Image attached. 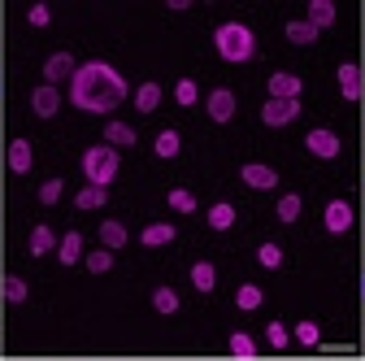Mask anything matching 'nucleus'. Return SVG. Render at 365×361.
Returning a JSON list of instances; mask_svg holds the SVG:
<instances>
[{
    "instance_id": "nucleus-1",
    "label": "nucleus",
    "mask_w": 365,
    "mask_h": 361,
    "mask_svg": "<svg viewBox=\"0 0 365 361\" xmlns=\"http://www.w3.org/2000/svg\"><path fill=\"white\" fill-rule=\"evenodd\" d=\"M70 101L83 113H113L126 101V78L105 61H87L70 78Z\"/></svg>"
},
{
    "instance_id": "nucleus-2",
    "label": "nucleus",
    "mask_w": 365,
    "mask_h": 361,
    "mask_svg": "<svg viewBox=\"0 0 365 361\" xmlns=\"http://www.w3.org/2000/svg\"><path fill=\"white\" fill-rule=\"evenodd\" d=\"M213 44H217L222 61H252V53H257V39L244 22H222L213 31Z\"/></svg>"
},
{
    "instance_id": "nucleus-3",
    "label": "nucleus",
    "mask_w": 365,
    "mask_h": 361,
    "mask_svg": "<svg viewBox=\"0 0 365 361\" xmlns=\"http://www.w3.org/2000/svg\"><path fill=\"white\" fill-rule=\"evenodd\" d=\"M83 174H87V183L109 188V183H113V174H118V148H113V144L87 148V153H83Z\"/></svg>"
},
{
    "instance_id": "nucleus-4",
    "label": "nucleus",
    "mask_w": 365,
    "mask_h": 361,
    "mask_svg": "<svg viewBox=\"0 0 365 361\" xmlns=\"http://www.w3.org/2000/svg\"><path fill=\"white\" fill-rule=\"evenodd\" d=\"M304 148L313 153V157H322V161H331V157H339V135L335 131H327V126H317V131H309L304 135Z\"/></svg>"
},
{
    "instance_id": "nucleus-5",
    "label": "nucleus",
    "mask_w": 365,
    "mask_h": 361,
    "mask_svg": "<svg viewBox=\"0 0 365 361\" xmlns=\"http://www.w3.org/2000/svg\"><path fill=\"white\" fill-rule=\"evenodd\" d=\"M296 113H300V101H265V109H261V122L265 126H287V122H296Z\"/></svg>"
},
{
    "instance_id": "nucleus-6",
    "label": "nucleus",
    "mask_w": 365,
    "mask_h": 361,
    "mask_svg": "<svg viewBox=\"0 0 365 361\" xmlns=\"http://www.w3.org/2000/svg\"><path fill=\"white\" fill-rule=\"evenodd\" d=\"M31 109L39 113V118H57V109H61V92L53 83H39L35 92H31Z\"/></svg>"
},
{
    "instance_id": "nucleus-7",
    "label": "nucleus",
    "mask_w": 365,
    "mask_h": 361,
    "mask_svg": "<svg viewBox=\"0 0 365 361\" xmlns=\"http://www.w3.org/2000/svg\"><path fill=\"white\" fill-rule=\"evenodd\" d=\"M205 109H209L213 122H231L235 118V92H231V87H217V92H209Z\"/></svg>"
},
{
    "instance_id": "nucleus-8",
    "label": "nucleus",
    "mask_w": 365,
    "mask_h": 361,
    "mask_svg": "<svg viewBox=\"0 0 365 361\" xmlns=\"http://www.w3.org/2000/svg\"><path fill=\"white\" fill-rule=\"evenodd\" d=\"M74 70H78V66H74V57H70V53H53L48 61H43V78H48L53 87H57V83H66V78H74Z\"/></svg>"
},
{
    "instance_id": "nucleus-9",
    "label": "nucleus",
    "mask_w": 365,
    "mask_h": 361,
    "mask_svg": "<svg viewBox=\"0 0 365 361\" xmlns=\"http://www.w3.org/2000/svg\"><path fill=\"white\" fill-rule=\"evenodd\" d=\"M269 96L274 101H300V78L279 70V74H269Z\"/></svg>"
},
{
    "instance_id": "nucleus-10",
    "label": "nucleus",
    "mask_w": 365,
    "mask_h": 361,
    "mask_svg": "<svg viewBox=\"0 0 365 361\" xmlns=\"http://www.w3.org/2000/svg\"><path fill=\"white\" fill-rule=\"evenodd\" d=\"M240 178H244L248 188H257V192H269L274 183H279V174H274L269 166H257V161H248V166L240 170Z\"/></svg>"
},
{
    "instance_id": "nucleus-11",
    "label": "nucleus",
    "mask_w": 365,
    "mask_h": 361,
    "mask_svg": "<svg viewBox=\"0 0 365 361\" xmlns=\"http://www.w3.org/2000/svg\"><path fill=\"white\" fill-rule=\"evenodd\" d=\"M348 227H352V205L348 200H331L327 205V231L331 235H344Z\"/></svg>"
},
{
    "instance_id": "nucleus-12",
    "label": "nucleus",
    "mask_w": 365,
    "mask_h": 361,
    "mask_svg": "<svg viewBox=\"0 0 365 361\" xmlns=\"http://www.w3.org/2000/svg\"><path fill=\"white\" fill-rule=\"evenodd\" d=\"M339 92H344V101H361V66H352V61L339 66Z\"/></svg>"
},
{
    "instance_id": "nucleus-13",
    "label": "nucleus",
    "mask_w": 365,
    "mask_h": 361,
    "mask_svg": "<svg viewBox=\"0 0 365 361\" xmlns=\"http://www.w3.org/2000/svg\"><path fill=\"white\" fill-rule=\"evenodd\" d=\"M31 161H35L31 140H14V144H9V170H14V174H26V170H31Z\"/></svg>"
},
{
    "instance_id": "nucleus-14",
    "label": "nucleus",
    "mask_w": 365,
    "mask_h": 361,
    "mask_svg": "<svg viewBox=\"0 0 365 361\" xmlns=\"http://www.w3.org/2000/svg\"><path fill=\"white\" fill-rule=\"evenodd\" d=\"M192 283H196V292H205V296L217 288V270H213V261H196V265H192Z\"/></svg>"
},
{
    "instance_id": "nucleus-15",
    "label": "nucleus",
    "mask_w": 365,
    "mask_h": 361,
    "mask_svg": "<svg viewBox=\"0 0 365 361\" xmlns=\"http://www.w3.org/2000/svg\"><path fill=\"white\" fill-rule=\"evenodd\" d=\"M57 257H61V265H74V261L83 257V235H78V231H66L61 244H57Z\"/></svg>"
},
{
    "instance_id": "nucleus-16",
    "label": "nucleus",
    "mask_w": 365,
    "mask_h": 361,
    "mask_svg": "<svg viewBox=\"0 0 365 361\" xmlns=\"http://www.w3.org/2000/svg\"><path fill=\"white\" fill-rule=\"evenodd\" d=\"M105 144H113V148H130V144H135V126H126V122H109V126H105Z\"/></svg>"
},
{
    "instance_id": "nucleus-17",
    "label": "nucleus",
    "mask_w": 365,
    "mask_h": 361,
    "mask_svg": "<svg viewBox=\"0 0 365 361\" xmlns=\"http://www.w3.org/2000/svg\"><path fill=\"white\" fill-rule=\"evenodd\" d=\"M209 227H213V231H231V227H235V205L217 200V205L209 209Z\"/></svg>"
},
{
    "instance_id": "nucleus-18",
    "label": "nucleus",
    "mask_w": 365,
    "mask_h": 361,
    "mask_svg": "<svg viewBox=\"0 0 365 361\" xmlns=\"http://www.w3.org/2000/svg\"><path fill=\"white\" fill-rule=\"evenodd\" d=\"M105 200H109V188H101V183H87V188L74 196V205H78V209H101Z\"/></svg>"
},
{
    "instance_id": "nucleus-19",
    "label": "nucleus",
    "mask_w": 365,
    "mask_h": 361,
    "mask_svg": "<svg viewBox=\"0 0 365 361\" xmlns=\"http://www.w3.org/2000/svg\"><path fill=\"white\" fill-rule=\"evenodd\" d=\"M53 248H57V235L39 222V227L31 231V257H43V253H53Z\"/></svg>"
},
{
    "instance_id": "nucleus-20",
    "label": "nucleus",
    "mask_w": 365,
    "mask_h": 361,
    "mask_svg": "<svg viewBox=\"0 0 365 361\" xmlns=\"http://www.w3.org/2000/svg\"><path fill=\"white\" fill-rule=\"evenodd\" d=\"M304 22H313L317 31H322V26H331V22H335V5H331V0H313Z\"/></svg>"
},
{
    "instance_id": "nucleus-21",
    "label": "nucleus",
    "mask_w": 365,
    "mask_h": 361,
    "mask_svg": "<svg viewBox=\"0 0 365 361\" xmlns=\"http://www.w3.org/2000/svg\"><path fill=\"white\" fill-rule=\"evenodd\" d=\"M101 244L105 248H126V227H122V222H101Z\"/></svg>"
},
{
    "instance_id": "nucleus-22",
    "label": "nucleus",
    "mask_w": 365,
    "mask_h": 361,
    "mask_svg": "<svg viewBox=\"0 0 365 361\" xmlns=\"http://www.w3.org/2000/svg\"><path fill=\"white\" fill-rule=\"evenodd\" d=\"M148 248H161V244H170L174 240V227L170 222H153V227H144V235H140Z\"/></svg>"
},
{
    "instance_id": "nucleus-23",
    "label": "nucleus",
    "mask_w": 365,
    "mask_h": 361,
    "mask_svg": "<svg viewBox=\"0 0 365 361\" xmlns=\"http://www.w3.org/2000/svg\"><path fill=\"white\" fill-rule=\"evenodd\" d=\"M157 105H161V87H157V83H144L140 92H135V109H140V113H153Z\"/></svg>"
},
{
    "instance_id": "nucleus-24",
    "label": "nucleus",
    "mask_w": 365,
    "mask_h": 361,
    "mask_svg": "<svg viewBox=\"0 0 365 361\" xmlns=\"http://www.w3.org/2000/svg\"><path fill=\"white\" fill-rule=\"evenodd\" d=\"M287 39L300 44V49H309V44L317 39V26L313 22H287Z\"/></svg>"
},
{
    "instance_id": "nucleus-25",
    "label": "nucleus",
    "mask_w": 365,
    "mask_h": 361,
    "mask_svg": "<svg viewBox=\"0 0 365 361\" xmlns=\"http://www.w3.org/2000/svg\"><path fill=\"white\" fill-rule=\"evenodd\" d=\"M153 309L157 313H178V292L174 288H157L153 292Z\"/></svg>"
},
{
    "instance_id": "nucleus-26",
    "label": "nucleus",
    "mask_w": 365,
    "mask_h": 361,
    "mask_svg": "<svg viewBox=\"0 0 365 361\" xmlns=\"http://www.w3.org/2000/svg\"><path fill=\"white\" fill-rule=\"evenodd\" d=\"M300 209H304V200H300L296 192H287V196L279 200V222H296V218H300Z\"/></svg>"
},
{
    "instance_id": "nucleus-27",
    "label": "nucleus",
    "mask_w": 365,
    "mask_h": 361,
    "mask_svg": "<svg viewBox=\"0 0 365 361\" xmlns=\"http://www.w3.org/2000/svg\"><path fill=\"white\" fill-rule=\"evenodd\" d=\"M231 352H235L240 361H252V357H257V344H252V335L235 331V335H231Z\"/></svg>"
},
{
    "instance_id": "nucleus-28",
    "label": "nucleus",
    "mask_w": 365,
    "mask_h": 361,
    "mask_svg": "<svg viewBox=\"0 0 365 361\" xmlns=\"http://www.w3.org/2000/svg\"><path fill=\"white\" fill-rule=\"evenodd\" d=\"M182 140H178V131H161L157 135V157H178Z\"/></svg>"
},
{
    "instance_id": "nucleus-29",
    "label": "nucleus",
    "mask_w": 365,
    "mask_h": 361,
    "mask_svg": "<svg viewBox=\"0 0 365 361\" xmlns=\"http://www.w3.org/2000/svg\"><path fill=\"white\" fill-rule=\"evenodd\" d=\"M0 288H5V300H9V305H22V300H26V279H18V275H9Z\"/></svg>"
},
{
    "instance_id": "nucleus-30",
    "label": "nucleus",
    "mask_w": 365,
    "mask_h": 361,
    "mask_svg": "<svg viewBox=\"0 0 365 361\" xmlns=\"http://www.w3.org/2000/svg\"><path fill=\"white\" fill-rule=\"evenodd\" d=\"M196 96H200L196 78H178V87H174V101H178V105H196Z\"/></svg>"
},
{
    "instance_id": "nucleus-31",
    "label": "nucleus",
    "mask_w": 365,
    "mask_h": 361,
    "mask_svg": "<svg viewBox=\"0 0 365 361\" xmlns=\"http://www.w3.org/2000/svg\"><path fill=\"white\" fill-rule=\"evenodd\" d=\"M170 209H174V213H192V209H196V196H192L187 188H174V192H170Z\"/></svg>"
},
{
    "instance_id": "nucleus-32",
    "label": "nucleus",
    "mask_w": 365,
    "mask_h": 361,
    "mask_svg": "<svg viewBox=\"0 0 365 361\" xmlns=\"http://www.w3.org/2000/svg\"><path fill=\"white\" fill-rule=\"evenodd\" d=\"M257 261H261L265 270H279V265H283V248H279V244H261V248H257Z\"/></svg>"
},
{
    "instance_id": "nucleus-33",
    "label": "nucleus",
    "mask_w": 365,
    "mask_h": 361,
    "mask_svg": "<svg viewBox=\"0 0 365 361\" xmlns=\"http://www.w3.org/2000/svg\"><path fill=\"white\" fill-rule=\"evenodd\" d=\"M87 270H91V275H105V270H113V248H105V253H87Z\"/></svg>"
},
{
    "instance_id": "nucleus-34",
    "label": "nucleus",
    "mask_w": 365,
    "mask_h": 361,
    "mask_svg": "<svg viewBox=\"0 0 365 361\" xmlns=\"http://www.w3.org/2000/svg\"><path fill=\"white\" fill-rule=\"evenodd\" d=\"M265 340H269V348H287V344H292V331H287L283 322H269V327H265Z\"/></svg>"
},
{
    "instance_id": "nucleus-35",
    "label": "nucleus",
    "mask_w": 365,
    "mask_h": 361,
    "mask_svg": "<svg viewBox=\"0 0 365 361\" xmlns=\"http://www.w3.org/2000/svg\"><path fill=\"white\" fill-rule=\"evenodd\" d=\"M235 305H240V309H261V288L244 283V288L235 292Z\"/></svg>"
},
{
    "instance_id": "nucleus-36",
    "label": "nucleus",
    "mask_w": 365,
    "mask_h": 361,
    "mask_svg": "<svg viewBox=\"0 0 365 361\" xmlns=\"http://www.w3.org/2000/svg\"><path fill=\"white\" fill-rule=\"evenodd\" d=\"M296 340H300L304 348H313V344H322V331H317V322H300V327H296Z\"/></svg>"
},
{
    "instance_id": "nucleus-37",
    "label": "nucleus",
    "mask_w": 365,
    "mask_h": 361,
    "mask_svg": "<svg viewBox=\"0 0 365 361\" xmlns=\"http://www.w3.org/2000/svg\"><path fill=\"white\" fill-rule=\"evenodd\" d=\"M39 200H43V205H57V200H61V178H48V183L39 188Z\"/></svg>"
},
{
    "instance_id": "nucleus-38",
    "label": "nucleus",
    "mask_w": 365,
    "mask_h": 361,
    "mask_svg": "<svg viewBox=\"0 0 365 361\" xmlns=\"http://www.w3.org/2000/svg\"><path fill=\"white\" fill-rule=\"evenodd\" d=\"M26 18H31V26H48V22H53L48 5H31V9H26Z\"/></svg>"
}]
</instances>
